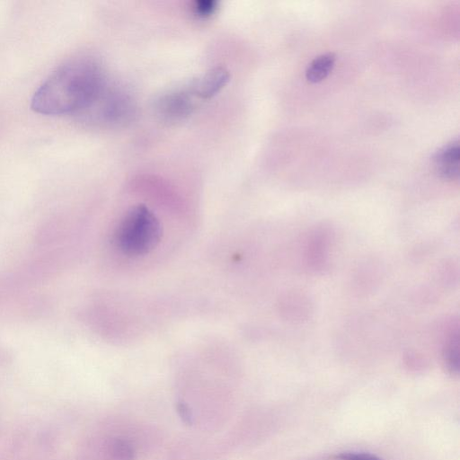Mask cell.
<instances>
[{
    "label": "cell",
    "mask_w": 460,
    "mask_h": 460,
    "mask_svg": "<svg viewBox=\"0 0 460 460\" xmlns=\"http://www.w3.org/2000/svg\"><path fill=\"white\" fill-rule=\"evenodd\" d=\"M217 8V2L214 0H199L193 4L195 14L206 18L213 14Z\"/></svg>",
    "instance_id": "52a82bcc"
},
{
    "label": "cell",
    "mask_w": 460,
    "mask_h": 460,
    "mask_svg": "<svg viewBox=\"0 0 460 460\" xmlns=\"http://www.w3.org/2000/svg\"><path fill=\"white\" fill-rule=\"evenodd\" d=\"M333 53L322 54L314 58L305 70V77L311 83H319L332 72L335 64Z\"/></svg>",
    "instance_id": "5b68a950"
},
{
    "label": "cell",
    "mask_w": 460,
    "mask_h": 460,
    "mask_svg": "<svg viewBox=\"0 0 460 460\" xmlns=\"http://www.w3.org/2000/svg\"><path fill=\"white\" fill-rule=\"evenodd\" d=\"M460 149L458 140L451 141L438 151L434 157V167L444 179L453 180L459 173Z\"/></svg>",
    "instance_id": "277c9868"
},
{
    "label": "cell",
    "mask_w": 460,
    "mask_h": 460,
    "mask_svg": "<svg viewBox=\"0 0 460 460\" xmlns=\"http://www.w3.org/2000/svg\"><path fill=\"white\" fill-rule=\"evenodd\" d=\"M163 231L155 215L145 205L131 208L119 222L113 234L116 246L128 256H143L160 243Z\"/></svg>",
    "instance_id": "7a4b0ae2"
},
{
    "label": "cell",
    "mask_w": 460,
    "mask_h": 460,
    "mask_svg": "<svg viewBox=\"0 0 460 460\" xmlns=\"http://www.w3.org/2000/svg\"><path fill=\"white\" fill-rule=\"evenodd\" d=\"M334 460H381L375 455L363 452H342L332 456Z\"/></svg>",
    "instance_id": "ba28073f"
},
{
    "label": "cell",
    "mask_w": 460,
    "mask_h": 460,
    "mask_svg": "<svg viewBox=\"0 0 460 460\" xmlns=\"http://www.w3.org/2000/svg\"><path fill=\"white\" fill-rule=\"evenodd\" d=\"M230 80V73L224 66H216L196 79L190 91L200 99H209L223 89Z\"/></svg>",
    "instance_id": "3957f363"
},
{
    "label": "cell",
    "mask_w": 460,
    "mask_h": 460,
    "mask_svg": "<svg viewBox=\"0 0 460 460\" xmlns=\"http://www.w3.org/2000/svg\"><path fill=\"white\" fill-rule=\"evenodd\" d=\"M191 94L189 92H176L169 94L162 101V109L169 116L178 117L190 112L191 108Z\"/></svg>",
    "instance_id": "8992f818"
},
{
    "label": "cell",
    "mask_w": 460,
    "mask_h": 460,
    "mask_svg": "<svg viewBox=\"0 0 460 460\" xmlns=\"http://www.w3.org/2000/svg\"><path fill=\"white\" fill-rule=\"evenodd\" d=\"M105 90L101 65L93 58H73L54 71L34 93L31 109L44 115L84 112Z\"/></svg>",
    "instance_id": "6da1fadb"
}]
</instances>
